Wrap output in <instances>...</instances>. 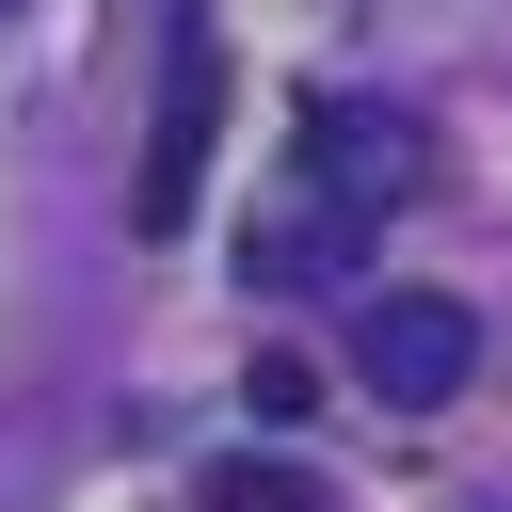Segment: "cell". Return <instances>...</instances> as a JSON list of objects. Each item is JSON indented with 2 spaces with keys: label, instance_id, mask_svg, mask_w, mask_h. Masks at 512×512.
<instances>
[{
  "label": "cell",
  "instance_id": "cell-6",
  "mask_svg": "<svg viewBox=\"0 0 512 512\" xmlns=\"http://www.w3.org/2000/svg\"><path fill=\"white\" fill-rule=\"evenodd\" d=\"M0 16H16V0H0Z\"/></svg>",
  "mask_w": 512,
  "mask_h": 512
},
{
  "label": "cell",
  "instance_id": "cell-5",
  "mask_svg": "<svg viewBox=\"0 0 512 512\" xmlns=\"http://www.w3.org/2000/svg\"><path fill=\"white\" fill-rule=\"evenodd\" d=\"M240 400H256V416H272V432H288V416H304V400H320V368H304V352H256V368H240Z\"/></svg>",
  "mask_w": 512,
  "mask_h": 512
},
{
  "label": "cell",
  "instance_id": "cell-4",
  "mask_svg": "<svg viewBox=\"0 0 512 512\" xmlns=\"http://www.w3.org/2000/svg\"><path fill=\"white\" fill-rule=\"evenodd\" d=\"M192 512H336V480L288 464V448H224V464L192 480Z\"/></svg>",
  "mask_w": 512,
  "mask_h": 512
},
{
  "label": "cell",
  "instance_id": "cell-1",
  "mask_svg": "<svg viewBox=\"0 0 512 512\" xmlns=\"http://www.w3.org/2000/svg\"><path fill=\"white\" fill-rule=\"evenodd\" d=\"M208 144H224V32L176 0L160 112H144V192H128V224H144V240H176V224H192V192H208Z\"/></svg>",
  "mask_w": 512,
  "mask_h": 512
},
{
  "label": "cell",
  "instance_id": "cell-2",
  "mask_svg": "<svg viewBox=\"0 0 512 512\" xmlns=\"http://www.w3.org/2000/svg\"><path fill=\"white\" fill-rule=\"evenodd\" d=\"M352 368H368L400 416H448V400L480 384V304H448V288H368V320H352Z\"/></svg>",
  "mask_w": 512,
  "mask_h": 512
},
{
  "label": "cell",
  "instance_id": "cell-3",
  "mask_svg": "<svg viewBox=\"0 0 512 512\" xmlns=\"http://www.w3.org/2000/svg\"><path fill=\"white\" fill-rule=\"evenodd\" d=\"M304 160H320V192H336V208H400V192H416L400 112H304Z\"/></svg>",
  "mask_w": 512,
  "mask_h": 512
}]
</instances>
